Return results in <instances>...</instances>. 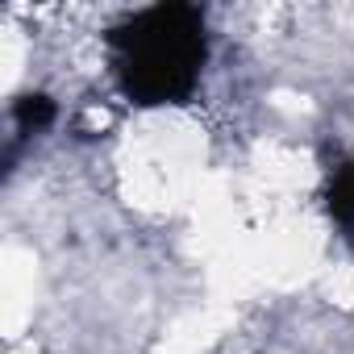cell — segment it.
Listing matches in <instances>:
<instances>
[{
    "instance_id": "2",
    "label": "cell",
    "mask_w": 354,
    "mask_h": 354,
    "mask_svg": "<svg viewBox=\"0 0 354 354\" xmlns=\"http://www.w3.org/2000/svg\"><path fill=\"white\" fill-rule=\"evenodd\" d=\"M325 209H329V217H337L342 225L354 230V162H346L333 175V184L325 192Z\"/></svg>"
},
{
    "instance_id": "3",
    "label": "cell",
    "mask_w": 354,
    "mask_h": 354,
    "mask_svg": "<svg viewBox=\"0 0 354 354\" xmlns=\"http://www.w3.org/2000/svg\"><path fill=\"white\" fill-rule=\"evenodd\" d=\"M13 117H17V125L30 133V129H46L50 121H55V100L50 96H21L17 104H13Z\"/></svg>"
},
{
    "instance_id": "1",
    "label": "cell",
    "mask_w": 354,
    "mask_h": 354,
    "mask_svg": "<svg viewBox=\"0 0 354 354\" xmlns=\"http://www.w3.org/2000/svg\"><path fill=\"white\" fill-rule=\"evenodd\" d=\"M121 92L133 104H180L205 67V17L192 5H150L109 30Z\"/></svg>"
}]
</instances>
